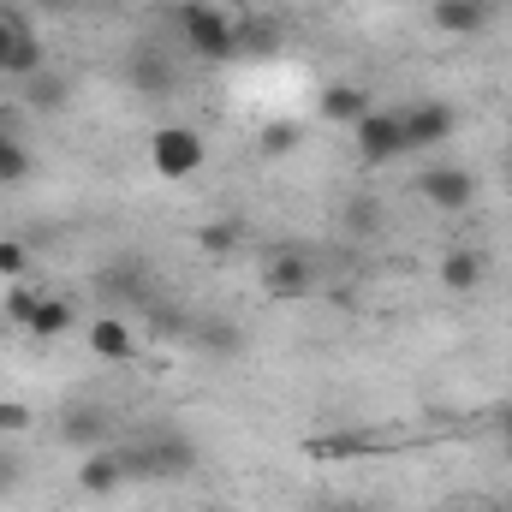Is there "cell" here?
I'll return each mask as SVG.
<instances>
[{
  "mask_svg": "<svg viewBox=\"0 0 512 512\" xmlns=\"http://www.w3.org/2000/svg\"><path fill=\"white\" fill-rule=\"evenodd\" d=\"M203 161H209V143H203L197 126H155V137H149V167L161 179H191Z\"/></svg>",
  "mask_w": 512,
  "mask_h": 512,
  "instance_id": "3",
  "label": "cell"
},
{
  "mask_svg": "<svg viewBox=\"0 0 512 512\" xmlns=\"http://www.w3.org/2000/svg\"><path fill=\"white\" fill-rule=\"evenodd\" d=\"M131 477H185L197 465V447L185 435H149L143 447H120Z\"/></svg>",
  "mask_w": 512,
  "mask_h": 512,
  "instance_id": "4",
  "label": "cell"
},
{
  "mask_svg": "<svg viewBox=\"0 0 512 512\" xmlns=\"http://www.w3.org/2000/svg\"><path fill=\"white\" fill-rule=\"evenodd\" d=\"M292 149H304V120H268L256 131V155L262 161H286Z\"/></svg>",
  "mask_w": 512,
  "mask_h": 512,
  "instance_id": "15",
  "label": "cell"
},
{
  "mask_svg": "<svg viewBox=\"0 0 512 512\" xmlns=\"http://www.w3.org/2000/svg\"><path fill=\"white\" fill-rule=\"evenodd\" d=\"M72 322H78V304H72V298H42L24 334L48 346V340H66V334H72Z\"/></svg>",
  "mask_w": 512,
  "mask_h": 512,
  "instance_id": "13",
  "label": "cell"
},
{
  "mask_svg": "<svg viewBox=\"0 0 512 512\" xmlns=\"http://www.w3.org/2000/svg\"><path fill=\"white\" fill-rule=\"evenodd\" d=\"M36 304H42V292H36V286H24V280H12V286H6V298H0V310H6V322H18V328H30V316H36Z\"/></svg>",
  "mask_w": 512,
  "mask_h": 512,
  "instance_id": "18",
  "label": "cell"
},
{
  "mask_svg": "<svg viewBox=\"0 0 512 512\" xmlns=\"http://www.w3.org/2000/svg\"><path fill=\"white\" fill-rule=\"evenodd\" d=\"M24 268H30V245L24 239H0V274L6 280H24Z\"/></svg>",
  "mask_w": 512,
  "mask_h": 512,
  "instance_id": "22",
  "label": "cell"
},
{
  "mask_svg": "<svg viewBox=\"0 0 512 512\" xmlns=\"http://www.w3.org/2000/svg\"><path fill=\"white\" fill-rule=\"evenodd\" d=\"M352 149L364 167H387V161H405L411 143H405V114L399 108H370L358 126H352Z\"/></svg>",
  "mask_w": 512,
  "mask_h": 512,
  "instance_id": "2",
  "label": "cell"
},
{
  "mask_svg": "<svg viewBox=\"0 0 512 512\" xmlns=\"http://www.w3.org/2000/svg\"><path fill=\"white\" fill-rule=\"evenodd\" d=\"M197 245H203V256L227 262V256L239 251V221H215V227H203V233H197Z\"/></svg>",
  "mask_w": 512,
  "mask_h": 512,
  "instance_id": "19",
  "label": "cell"
},
{
  "mask_svg": "<svg viewBox=\"0 0 512 512\" xmlns=\"http://www.w3.org/2000/svg\"><path fill=\"white\" fill-rule=\"evenodd\" d=\"M239 54H274V24L239 18Z\"/></svg>",
  "mask_w": 512,
  "mask_h": 512,
  "instance_id": "20",
  "label": "cell"
},
{
  "mask_svg": "<svg viewBox=\"0 0 512 512\" xmlns=\"http://www.w3.org/2000/svg\"><path fill=\"white\" fill-rule=\"evenodd\" d=\"M90 352L102 364H126V358H137V340H131V328L120 316H96L90 322Z\"/></svg>",
  "mask_w": 512,
  "mask_h": 512,
  "instance_id": "12",
  "label": "cell"
},
{
  "mask_svg": "<svg viewBox=\"0 0 512 512\" xmlns=\"http://www.w3.org/2000/svg\"><path fill=\"white\" fill-rule=\"evenodd\" d=\"M18 179H30V149L18 131L0 126V185H18Z\"/></svg>",
  "mask_w": 512,
  "mask_h": 512,
  "instance_id": "17",
  "label": "cell"
},
{
  "mask_svg": "<svg viewBox=\"0 0 512 512\" xmlns=\"http://www.w3.org/2000/svg\"><path fill=\"white\" fill-rule=\"evenodd\" d=\"M429 18H435V30H447V36H477V30L495 18V6H489V0H435Z\"/></svg>",
  "mask_w": 512,
  "mask_h": 512,
  "instance_id": "11",
  "label": "cell"
},
{
  "mask_svg": "<svg viewBox=\"0 0 512 512\" xmlns=\"http://www.w3.org/2000/svg\"><path fill=\"white\" fill-rule=\"evenodd\" d=\"M18 477H24V465H18V459H6V453H0V495H6V489H12V483H18Z\"/></svg>",
  "mask_w": 512,
  "mask_h": 512,
  "instance_id": "23",
  "label": "cell"
},
{
  "mask_svg": "<svg viewBox=\"0 0 512 512\" xmlns=\"http://www.w3.org/2000/svg\"><path fill=\"white\" fill-rule=\"evenodd\" d=\"M30 429V405L24 399H0V441H18Z\"/></svg>",
  "mask_w": 512,
  "mask_h": 512,
  "instance_id": "21",
  "label": "cell"
},
{
  "mask_svg": "<svg viewBox=\"0 0 512 512\" xmlns=\"http://www.w3.org/2000/svg\"><path fill=\"white\" fill-rule=\"evenodd\" d=\"M441 286H447V292H477V286H483V256L477 251H447L441 256Z\"/></svg>",
  "mask_w": 512,
  "mask_h": 512,
  "instance_id": "16",
  "label": "cell"
},
{
  "mask_svg": "<svg viewBox=\"0 0 512 512\" xmlns=\"http://www.w3.org/2000/svg\"><path fill=\"white\" fill-rule=\"evenodd\" d=\"M126 453L108 441V447H96V453H84V465H78V489L84 495H96V501H108V495H120L126 489Z\"/></svg>",
  "mask_w": 512,
  "mask_h": 512,
  "instance_id": "9",
  "label": "cell"
},
{
  "mask_svg": "<svg viewBox=\"0 0 512 512\" xmlns=\"http://www.w3.org/2000/svg\"><path fill=\"white\" fill-rule=\"evenodd\" d=\"M60 435H66V447H84V453H96V447H108V411H96V405H78V411H66Z\"/></svg>",
  "mask_w": 512,
  "mask_h": 512,
  "instance_id": "14",
  "label": "cell"
},
{
  "mask_svg": "<svg viewBox=\"0 0 512 512\" xmlns=\"http://www.w3.org/2000/svg\"><path fill=\"white\" fill-rule=\"evenodd\" d=\"M36 6H48V12H66V6H72V0H36Z\"/></svg>",
  "mask_w": 512,
  "mask_h": 512,
  "instance_id": "24",
  "label": "cell"
},
{
  "mask_svg": "<svg viewBox=\"0 0 512 512\" xmlns=\"http://www.w3.org/2000/svg\"><path fill=\"white\" fill-rule=\"evenodd\" d=\"M256 286H262V298H274V304L310 298V286H316V262H310L304 251H268V256H262Z\"/></svg>",
  "mask_w": 512,
  "mask_h": 512,
  "instance_id": "5",
  "label": "cell"
},
{
  "mask_svg": "<svg viewBox=\"0 0 512 512\" xmlns=\"http://www.w3.org/2000/svg\"><path fill=\"white\" fill-rule=\"evenodd\" d=\"M370 108H376V102H370V90H358V84H328V90L316 96V114H322L328 126H358Z\"/></svg>",
  "mask_w": 512,
  "mask_h": 512,
  "instance_id": "10",
  "label": "cell"
},
{
  "mask_svg": "<svg viewBox=\"0 0 512 512\" xmlns=\"http://www.w3.org/2000/svg\"><path fill=\"white\" fill-rule=\"evenodd\" d=\"M507 459H512V411H507Z\"/></svg>",
  "mask_w": 512,
  "mask_h": 512,
  "instance_id": "25",
  "label": "cell"
},
{
  "mask_svg": "<svg viewBox=\"0 0 512 512\" xmlns=\"http://www.w3.org/2000/svg\"><path fill=\"white\" fill-rule=\"evenodd\" d=\"M173 18H179V36H185V48H191L197 60L221 66V60H233V54H239V18H233V12H221L215 0H185Z\"/></svg>",
  "mask_w": 512,
  "mask_h": 512,
  "instance_id": "1",
  "label": "cell"
},
{
  "mask_svg": "<svg viewBox=\"0 0 512 512\" xmlns=\"http://www.w3.org/2000/svg\"><path fill=\"white\" fill-rule=\"evenodd\" d=\"M447 512H477V507H447Z\"/></svg>",
  "mask_w": 512,
  "mask_h": 512,
  "instance_id": "27",
  "label": "cell"
},
{
  "mask_svg": "<svg viewBox=\"0 0 512 512\" xmlns=\"http://www.w3.org/2000/svg\"><path fill=\"white\" fill-rule=\"evenodd\" d=\"M417 197H423L429 209L459 215V209H471V203H477V179H471L465 167H453V161H435V167H423V173H417Z\"/></svg>",
  "mask_w": 512,
  "mask_h": 512,
  "instance_id": "7",
  "label": "cell"
},
{
  "mask_svg": "<svg viewBox=\"0 0 512 512\" xmlns=\"http://www.w3.org/2000/svg\"><path fill=\"white\" fill-rule=\"evenodd\" d=\"M399 114H405V143H411V155L441 149V143L459 131V114H453L447 102H417V108H399Z\"/></svg>",
  "mask_w": 512,
  "mask_h": 512,
  "instance_id": "8",
  "label": "cell"
},
{
  "mask_svg": "<svg viewBox=\"0 0 512 512\" xmlns=\"http://www.w3.org/2000/svg\"><path fill=\"white\" fill-rule=\"evenodd\" d=\"M340 512H370V507H340Z\"/></svg>",
  "mask_w": 512,
  "mask_h": 512,
  "instance_id": "26",
  "label": "cell"
},
{
  "mask_svg": "<svg viewBox=\"0 0 512 512\" xmlns=\"http://www.w3.org/2000/svg\"><path fill=\"white\" fill-rule=\"evenodd\" d=\"M42 72V36L30 30V18L0 12V78H36Z\"/></svg>",
  "mask_w": 512,
  "mask_h": 512,
  "instance_id": "6",
  "label": "cell"
}]
</instances>
